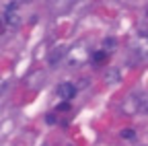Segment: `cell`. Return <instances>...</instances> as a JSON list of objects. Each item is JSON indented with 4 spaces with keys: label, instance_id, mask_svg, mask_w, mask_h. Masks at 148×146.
I'll return each mask as SVG.
<instances>
[{
    "label": "cell",
    "instance_id": "1",
    "mask_svg": "<svg viewBox=\"0 0 148 146\" xmlns=\"http://www.w3.org/2000/svg\"><path fill=\"white\" fill-rule=\"evenodd\" d=\"M123 111L125 113H138V111H148V95L144 93H132L123 101Z\"/></svg>",
    "mask_w": 148,
    "mask_h": 146
},
{
    "label": "cell",
    "instance_id": "2",
    "mask_svg": "<svg viewBox=\"0 0 148 146\" xmlns=\"http://www.w3.org/2000/svg\"><path fill=\"white\" fill-rule=\"evenodd\" d=\"M58 95H60L64 101H68V99H72L74 95H76V86H74L72 82H62V84L58 86Z\"/></svg>",
    "mask_w": 148,
    "mask_h": 146
},
{
    "label": "cell",
    "instance_id": "3",
    "mask_svg": "<svg viewBox=\"0 0 148 146\" xmlns=\"http://www.w3.org/2000/svg\"><path fill=\"white\" fill-rule=\"evenodd\" d=\"M103 80H105L107 84H115V82L119 80V72H117V68H109L105 74H103Z\"/></svg>",
    "mask_w": 148,
    "mask_h": 146
},
{
    "label": "cell",
    "instance_id": "4",
    "mask_svg": "<svg viewBox=\"0 0 148 146\" xmlns=\"http://www.w3.org/2000/svg\"><path fill=\"white\" fill-rule=\"evenodd\" d=\"M4 21H6L8 27H18V14H16V12H6Z\"/></svg>",
    "mask_w": 148,
    "mask_h": 146
},
{
    "label": "cell",
    "instance_id": "5",
    "mask_svg": "<svg viewBox=\"0 0 148 146\" xmlns=\"http://www.w3.org/2000/svg\"><path fill=\"white\" fill-rule=\"evenodd\" d=\"M107 56H109L107 51H95V53H92V62H95V64H103L107 60Z\"/></svg>",
    "mask_w": 148,
    "mask_h": 146
},
{
    "label": "cell",
    "instance_id": "6",
    "mask_svg": "<svg viewBox=\"0 0 148 146\" xmlns=\"http://www.w3.org/2000/svg\"><path fill=\"white\" fill-rule=\"evenodd\" d=\"M121 138L123 140H134L136 138V132L134 130H121Z\"/></svg>",
    "mask_w": 148,
    "mask_h": 146
},
{
    "label": "cell",
    "instance_id": "7",
    "mask_svg": "<svg viewBox=\"0 0 148 146\" xmlns=\"http://www.w3.org/2000/svg\"><path fill=\"white\" fill-rule=\"evenodd\" d=\"M70 109V105L68 103H62V105H58V111H68Z\"/></svg>",
    "mask_w": 148,
    "mask_h": 146
},
{
    "label": "cell",
    "instance_id": "8",
    "mask_svg": "<svg viewBox=\"0 0 148 146\" xmlns=\"http://www.w3.org/2000/svg\"><path fill=\"white\" fill-rule=\"evenodd\" d=\"M105 47H115V39H105Z\"/></svg>",
    "mask_w": 148,
    "mask_h": 146
},
{
    "label": "cell",
    "instance_id": "9",
    "mask_svg": "<svg viewBox=\"0 0 148 146\" xmlns=\"http://www.w3.org/2000/svg\"><path fill=\"white\" fill-rule=\"evenodd\" d=\"M0 33H2V21H0Z\"/></svg>",
    "mask_w": 148,
    "mask_h": 146
},
{
    "label": "cell",
    "instance_id": "10",
    "mask_svg": "<svg viewBox=\"0 0 148 146\" xmlns=\"http://www.w3.org/2000/svg\"><path fill=\"white\" fill-rule=\"evenodd\" d=\"M43 146H45V144H43Z\"/></svg>",
    "mask_w": 148,
    "mask_h": 146
}]
</instances>
